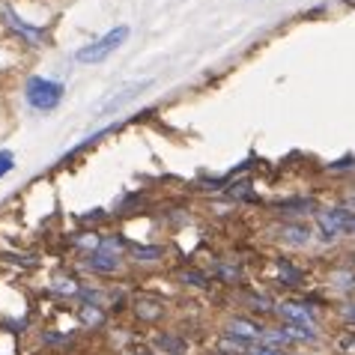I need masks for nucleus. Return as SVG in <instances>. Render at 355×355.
<instances>
[{
	"label": "nucleus",
	"instance_id": "nucleus-14",
	"mask_svg": "<svg viewBox=\"0 0 355 355\" xmlns=\"http://www.w3.org/2000/svg\"><path fill=\"white\" fill-rule=\"evenodd\" d=\"M343 317H347V322H355V304H349V308L343 311Z\"/></svg>",
	"mask_w": 355,
	"mask_h": 355
},
{
	"label": "nucleus",
	"instance_id": "nucleus-6",
	"mask_svg": "<svg viewBox=\"0 0 355 355\" xmlns=\"http://www.w3.org/2000/svg\"><path fill=\"white\" fill-rule=\"evenodd\" d=\"M278 313L290 325H302V329H313L317 331V317H313L311 308H304V304H295V302H284L278 304Z\"/></svg>",
	"mask_w": 355,
	"mask_h": 355
},
{
	"label": "nucleus",
	"instance_id": "nucleus-13",
	"mask_svg": "<svg viewBox=\"0 0 355 355\" xmlns=\"http://www.w3.org/2000/svg\"><path fill=\"white\" fill-rule=\"evenodd\" d=\"M254 355H284V352H281V349H272V347H260Z\"/></svg>",
	"mask_w": 355,
	"mask_h": 355
},
{
	"label": "nucleus",
	"instance_id": "nucleus-11",
	"mask_svg": "<svg viewBox=\"0 0 355 355\" xmlns=\"http://www.w3.org/2000/svg\"><path fill=\"white\" fill-rule=\"evenodd\" d=\"M162 254H164V248H159V245H155V248H146V245L141 248V245H137V248H135V257H137V260H144V263H150V260H159Z\"/></svg>",
	"mask_w": 355,
	"mask_h": 355
},
{
	"label": "nucleus",
	"instance_id": "nucleus-1",
	"mask_svg": "<svg viewBox=\"0 0 355 355\" xmlns=\"http://www.w3.org/2000/svg\"><path fill=\"white\" fill-rule=\"evenodd\" d=\"M125 39H129V27L125 24H120V27H114V31H107L105 36H98V39H93L90 45H84V48H78V63H102V60H107L116 48H120Z\"/></svg>",
	"mask_w": 355,
	"mask_h": 355
},
{
	"label": "nucleus",
	"instance_id": "nucleus-3",
	"mask_svg": "<svg viewBox=\"0 0 355 355\" xmlns=\"http://www.w3.org/2000/svg\"><path fill=\"white\" fill-rule=\"evenodd\" d=\"M123 245H125L123 239L107 236V239H102L90 254H87V266L98 275H114L116 269H120V248Z\"/></svg>",
	"mask_w": 355,
	"mask_h": 355
},
{
	"label": "nucleus",
	"instance_id": "nucleus-8",
	"mask_svg": "<svg viewBox=\"0 0 355 355\" xmlns=\"http://www.w3.org/2000/svg\"><path fill=\"white\" fill-rule=\"evenodd\" d=\"M230 334L236 340H254V338H260V329L254 322H248V320H233L230 322Z\"/></svg>",
	"mask_w": 355,
	"mask_h": 355
},
{
	"label": "nucleus",
	"instance_id": "nucleus-5",
	"mask_svg": "<svg viewBox=\"0 0 355 355\" xmlns=\"http://www.w3.org/2000/svg\"><path fill=\"white\" fill-rule=\"evenodd\" d=\"M150 84H153L150 78H144V81H129V84H123L120 90H114L111 96L105 98L102 105L96 107V114H111V111H116V107H123L125 102H132V98H135L137 93H141V90H146Z\"/></svg>",
	"mask_w": 355,
	"mask_h": 355
},
{
	"label": "nucleus",
	"instance_id": "nucleus-12",
	"mask_svg": "<svg viewBox=\"0 0 355 355\" xmlns=\"http://www.w3.org/2000/svg\"><path fill=\"white\" fill-rule=\"evenodd\" d=\"M12 167H15V155L9 153V150H3V153H0V180H3V176L12 171Z\"/></svg>",
	"mask_w": 355,
	"mask_h": 355
},
{
	"label": "nucleus",
	"instance_id": "nucleus-2",
	"mask_svg": "<svg viewBox=\"0 0 355 355\" xmlns=\"http://www.w3.org/2000/svg\"><path fill=\"white\" fill-rule=\"evenodd\" d=\"M24 98L36 111H54L63 102V84L51 78H31L24 87Z\"/></svg>",
	"mask_w": 355,
	"mask_h": 355
},
{
	"label": "nucleus",
	"instance_id": "nucleus-4",
	"mask_svg": "<svg viewBox=\"0 0 355 355\" xmlns=\"http://www.w3.org/2000/svg\"><path fill=\"white\" fill-rule=\"evenodd\" d=\"M0 18H3V24H6V27H12V31H15L18 36H21L27 45H33V48H36V45H42L45 39H48V33L42 31V27L27 24L24 18L18 15V12H15V9L9 6V3H0Z\"/></svg>",
	"mask_w": 355,
	"mask_h": 355
},
{
	"label": "nucleus",
	"instance_id": "nucleus-10",
	"mask_svg": "<svg viewBox=\"0 0 355 355\" xmlns=\"http://www.w3.org/2000/svg\"><path fill=\"white\" fill-rule=\"evenodd\" d=\"M137 313H141L144 320H155V317H162V304L141 299V302H137Z\"/></svg>",
	"mask_w": 355,
	"mask_h": 355
},
{
	"label": "nucleus",
	"instance_id": "nucleus-7",
	"mask_svg": "<svg viewBox=\"0 0 355 355\" xmlns=\"http://www.w3.org/2000/svg\"><path fill=\"white\" fill-rule=\"evenodd\" d=\"M317 227H320V233H322V239H325V242L338 239V236L343 233V227H340V209L317 212Z\"/></svg>",
	"mask_w": 355,
	"mask_h": 355
},
{
	"label": "nucleus",
	"instance_id": "nucleus-9",
	"mask_svg": "<svg viewBox=\"0 0 355 355\" xmlns=\"http://www.w3.org/2000/svg\"><path fill=\"white\" fill-rule=\"evenodd\" d=\"M281 239L290 242V245H304L311 239V233H308V227H302V224H284L281 227Z\"/></svg>",
	"mask_w": 355,
	"mask_h": 355
}]
</instances>
